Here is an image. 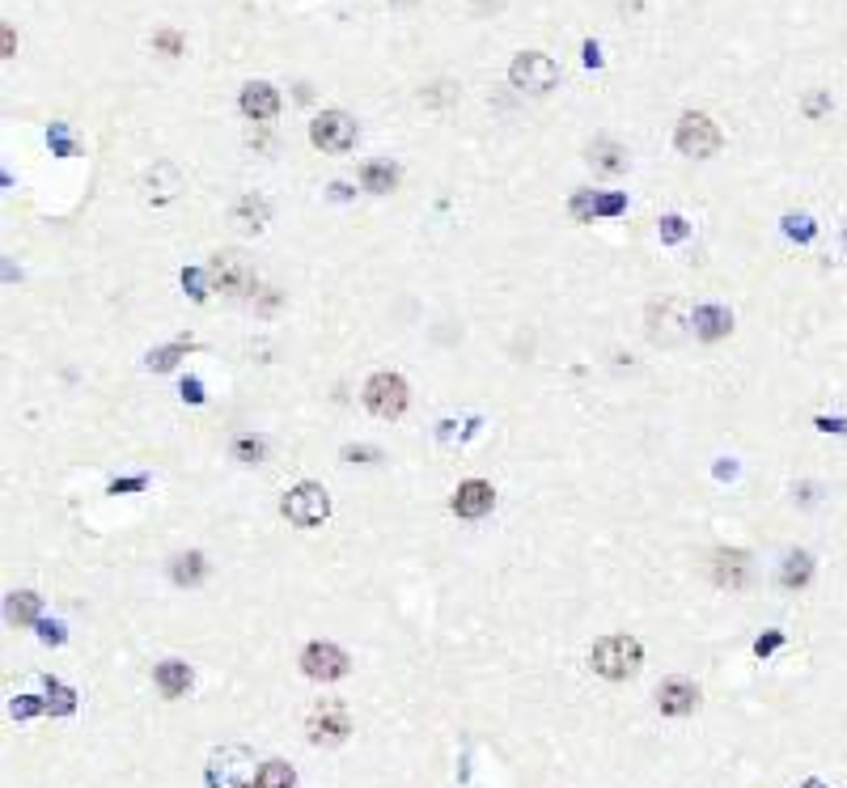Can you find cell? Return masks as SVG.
I'll list each match as a JSON object with an SVG mask.
<instances>
[{
    "label": "cell",
    "instance_id": "cell-24",
    "mask_svg": "<svg viewBox=\"0 0 847 788\" xmlns=\"http://www.w3.org/2000/svg\"><path fill=\"white\" fill-rule=\"evenodd\" d=\"M39 606H43V598L30 594V589H22V594L9 598V619L13 623H34V619H39Z\"/></svg>",
    "mask_w": 847,
    "mask_h": 788
},
{
    "label": "cell",
    "instance_id": "cell-15",
    "mask_svg": "<svg viewBox=\"0 0 847 788\" xmlns=\"http://www.w3.org/2000/svg\"><path fill=\"white\" fill-rule=\"evenodd\" d=\"M691 327H695L699 339H708V344H712V339H725L733 331V314L725 306H699L695 318H691Z\"/></svg>",
    "mask_w": 847,
    "mask_h": 788
},
{
    "label": "cell",
    "instance_id": "cell-9",
    "mask_svg": "<svg viewBox=\"0 0 847 788\" xmlns=\"http://www.w3.org/2000/svg\"><path fill=\"white\" fill-rule=\"evenodd\" d=\"M674 140H678V149L687 157H712L720 149V132H716V123L708 115H682Z\"/></svg>",
    "mask_w": 847,
    "mask_h": 788
},
{
    "label": "cell",
    "instance_id": "cell-20",
    "mask_svg": "<svg viewBox=\"0 0 847 788\" xmlns=\"http://www.w3.org/2000/svg\"><path fill=\"white\" fill-rule=\"evenodd\" d=\"M293 784H297L293 767H288L284 759H272V763H263L255 772V784H250V788H293Z\"/></svg>",
    "mask_w": 847,
    "mask_h": 788
},
{
    "label": "cell",
    "instance_id": "cell-34",
    "mask_svg": "<svg viewBox=\"0 0 847 788\" xmlns=\"http://www.w3.org/2000/svg\"><path fill=\"white\" fill-rule=\"evenodd\" d=\"M585 64H589V68H598V64H602V51H598V43H585Z\"/></svg>",
    "mask_w": 847,
    "mask_h": 788
},
{
    "label": "cell",
    "instance_id": "cell-29",
    "mask_svg": "<svg viewBox=\"0 0 847 788\" xmlns=\"http://www.w3.org/2000/svg\"><path fill=\"white\" fill-rule=\"evenodd\" d=\"M183 284L191 289V297H195V301H204V297H208V293H204V276H200V272H183Z\"/></svg>",
    "mask_w": 847,
    "mask_h": 788
},
{
    "label": "cell",
    "instance_id": "cell-23",
    "mask_svg": "<svg viewBox=\"0 0 847 788\" xmlns=\"http://www.w3.org/2000/svg\"><path fill=\"white\" fill-rule=\"evenodd\" d=\"M589 161H593V166H598V170H606V174H619V170H627V153H623L619 145H610V140H602V145H593Z\"/></svg>",
    "mask_w": 847,
    "mask_h": 788
},
{
    "label": "cell",
    "instance_id": "cell-28",
    "mask_svg": "<svg viewBox=\"0 0 847 788\" xmlns=\"http://www.w3.org/2000/svg\"><path fill=\"white\" fill-rule=\"evenodd\" d=\"M661 238L665 242H682V238H687V221H682V217H665L661 221Z\"/></svg>",
    "mask_w": 847,
    "mask_h": 788
},
{
    "label": "cell",
    "instance_id": "cell-13",
    "mask_svg": "<svg viewBox=\"0 0 847 788\" xmlns=\"http://www.w3.org/2000/svg\"><path fill=\"white\" fill-rule=\"evenodd\" d=\"M492 483H483V479H466L462 488L454 492V513L458 517H483V513H492Z\"/></svg>",
    "mask_w": 847,
    "mask_h": 788
},
{
    "label": "cell",
    "instance_id": "cell-27",
    "mask_svg": "<svg viewBox=\"0 0 847 788\" xmlns=\"http://www.w3.org/2000/svg\"><path fill=\"white\" fill-rule=\"evenodd\" d=\"M784 229H788V238H797V242H809V238H814V221H809V217H788Z\"/></svg>",
    "mask_w": 847,
    "mask_h": 788
},
{
    "label": "cell",
    "instance_id": "cell-4",
    "mask_svg": "<svg viewBox=\"0 0 847 788\" xmlns=\"http://www.w3.org/2000/svg\"><path fill=\"white\" fill-rule=\"evenodd\" d=\"M509 81L521 94H551L555 81H560V68H555V60L543 56V51H521L509 68Z\"/></svg>",
    "mask_w": 847,
    "mask_h": 788
},
{
    "label": "cell",
    "instance_id": "cell-12",
    "mask_svg": "<svg viewBox=\"0 0 847 788\" xmlns=\"http://www.w3.org/2000/svg\"><path fill=\"white\" fill-rule=\"evenodd\" d=\"M276 111H280V94L267 81H250L242 89V115L246 119L267 123V119H276Z\"/></svg>",
    "mask_w": 847,
    "mask_h": 788
},
{
    "label": "cell",
    "instance_id": "cell-26",
    "mask_svg": "<svg viewBox=\"0 0 847 788\" xmlns=\"http://www.w3.org/2000/svg\"><path fill=\"white\" fill-rule=\"evenodd\" d=\"M233 454H238L242 462H250V467H255V462L263 458V441H255V437H242L238 445H233Z\"/></svg>",
    "mask_w": 847,
    "mask_h": 788
},
{
    "label": "cell",
    "instance_id": "cell-30",
    "mask_svg": "<svg viewBox=\"0 0 847 788\" xmlns=\"http://www.w3.org/2000/svg\"><path fill=\"white\" fill-rule=\"evenodd\" d=\"M619 208H623V195H602V200H598V212H602V217H615Z\"/></svg>",
    "mask_w": 847,
    "mask_h": 788
},
{
    "label": "cell",
    "instance_id": "cell-2",
    "mask_svg": "<svg viewBox=\"0 0 847 788\" xmlns=\"http://www.w3.org/2000/svg\"><path fill=\"white\" fill-rule=\"evenodd\" d=\"M284 517H288L293 526H301V530L322 526V522L331 517V496H327V488H318V483H297V488L284 496Z\"/></svg>",
    "mask_w": 847,
    "mask_h": 788
},
{
    "label": "cell",
    "instance_id": "cell-21",
    "mask_svg": "<svg viewBox=\"0 0 847 788\" xmlns=\"http://www.w3.org/2000/svg\"><path fill=\"white\" fill-rule=\"evenodd\" d=\"M809 577H814V560H809L805 551H792L784 560V568H780V581L788 589H801V585H809Z\"/></svg>",
    "mask_w": 847,
    "mask_h": 788
},
{
    "label": "cell",
    "instance_id": "cell-8",
    "mask_svg": "<svg viewBox=\"0 0 847 788\" xmlns=\"http://www.w3.org/2000/svg\"><path fill=\"white\" fill-rule=\"evenodd\" d=\"M310 140L327 153H348L356 145V123L344 111H322L310 128Z\"/></svg>",
    "mask_w": 847,
    "mask_h": 788
},
{
    "label": "cell",
    "instance_id": "cell-7",
    "mask_svg": "<svg viewBox=\"0 0 847 788\" xmlns=\"http://www.w3.org/2000/svg\"><path fill=\"white\" fill-rule=\"evenodd\" d=\"M301 670H305V678H314V683H335V678L348 674V653L331 640H314V644H305V653H301Z\"/></svg>",
    "mask_w": 847,
    "mask_h": 788
},
{
    "label": "cell",
    "instance_id": "cell-14",
    "mask_svg": "<svg viewBox=\"0 0 847 788\" xmlns=\"http://www.w3.org/2000/svg\"><path fill=\"white\" fill-rule=\"evenodd\" d=\"M712 577H716V585H729V589L746 585V577H750V555L746 551H716L712 555Z\"/></svg>",
    "mask_w": 847,
    "mask_h": 788
},
{
    "label": "cell",
    "instance_id": "cell-16",
    "mask_svg": "<svg viewBox=\"0 0 847 788\" xmlns=\"http://www.w3.org/2000/svg\"><path fill=\"white\" fill-rule=\"evenodd\" d=\"M267 217H272V208H267V200H259V195H242L238 208H233V225H238L242 234H263Z\"/></svg>",
    "mask_w": 847,
    "mask_h": 788
},
{
    "label": "cell",
    "instance_id": "cell-11",
    "mask_svg": "<svg viewBox=\"0 0 847 788\" xmlns=\"http://www.w3.org/2000/svg\"><path fill=\"white\" fill-rule=\"evenodd\" d=\"M242 763H250V755L246 750H221V755L212 759V772H208V780H212V788H246V784H255V780H246V767Z\"/></svg>",
    "mask_w": 847,
    "mask_h": 788
},
{
    "label": "cell",
    "instance_id": "cell-10",
    "mask_svg": "<svg viewBox=\"0 0 847 788\" xmlns=\"http://www.w3.org/2000/svg\"><path fill=\"white\" fill-rule=\"evenodd\" d=\"M657 708L665 716H691L699 708V687L687 683V678H665L657 687Z\"/></svg>",
    "mask_w": 847,
    "mask_h": 788
},
{
    "label": "cell",
    "instance_id": "cell-33",
    "mask_svg": "<svg viewBox=\"0 0 847 788\" xmlns=\"http://www.w3.org/2000/svg\"><path fill=\"white\" fill-rule=\"evenodd\" d=\"M157 47H166L170 56H178V47H183V43H178V34H157Z\"/></svg>",
    "mask_w": 847,
    "mask_h": 788
},
{
    "label": "cell",
    "instance_id": "cell-19",
    "mask_svg": "<svg viewBox=\"0 0 847 788\" xmlns=\"http://www.w3.org/2000/svg\"><path fill=\"white\" fill-rule=\"evenodd\" d=\"M360 183H365V191H373V195H386V191H394V183H399V170H394L390 161H369V166L360 170Z\"/></svg>",
    "mask_w": 847,
    "mask_h": 788
},
{
    "label": "cell",
    "instance_id": "cell-3",
    "mask_svg": "<svg viewBox=\"0 0 847 788\" xmlns=\"http://www.w3.org/2000/svg\"><path fill=\"white\" fill-rule=\"evenodd\" d=\"M208 280L216 293L246 297L255 289V267H250L246 255H238V250H221V255H212V263H208Z\"/></svg>",
    "mask_w": 847,
    "mask_h": 788
},
{
    "label": "cell",
    "instance_id": "cell-25",
    "mask_svg": "<svg viewBox=\"0 0 847 788\" xmlns=\"http://www.w3.org/2000/svg\"><path fill=\"white\" fill-rule=\"evenodd\" d=\"M187 348H191V344H170V348H161V352H149V369H157V373L174 369V365L187 356Z\"/></svg>",
    "mask_w": 847,
    "mask_h": 788
},
{
    "label": "cell",
    "instance_id": "cell-18",
    "mask_svg": "<svg viewBox=\"0 0 847 788\" xmlns=\"http://www.w3.org/2000/svg\"><path fill=\"white\" fill-rule=\"evenodd\" d=\"M178 191H183V178H178V170H174V166H157V170L149 174V200H153V204L174 200Z\"/></svg>",
    "mask_w": 847,
    "mask_h": 788
},
{
    "label": "cell",
    "instance_id": "cell-6",
    "mask_svg": "<svg viewBox=\"0 0 847 788\" xmlns=\"http://www.w3.org/2000/svg\"><path fill=\"white\" fill-rule=\"evenodd\" d=\"M365 407L382 420L403 416L407 411V382L399 378V373H373L369 386H365Z\"/></svg>",
    "mask_w": 847,
    "mask_h": 788
},
{
    "label": "cell",
    "instance_id": "cell-35",
    "mask_svg": "<svg viewBox=\"0 0 847 788\" xmlns=\"http://www.w3.org/2000/svg\"><path fill=\"white\" fill-rule=\"evenodd\" d=\"M183 394H187L191 403H204V390H200V382H195V378H191V382L183 386Z\"/></svg>",
    "mask_w": 847,
    "mask_h": 788
},
{
    "label": "cell",
    "instance_id": "cell-5",
    "mask_svg": "<svg viewBox=\"0 0 847 788\" xmlns=\"http://www.w3.org/2000/svg\"><path fill=\"white\" fill-rule=\"evenodd\" d=\"M305 733H310L314 746H339L352 733V716L339 700H322L305 721Z\"/></svg>",
    "mask_w": 847,
    "mask_h": 788
},
{
    "label": "cell",
    "instance_id": "cell-17",
    "mask_svg": "<svg viewBox=\"0 0 847 788\" xmlns=\"http://www.w3.org/2000/svg\"><path fill=\"white\" fill-rule=\"evenodd\" d=\"M157 687H161V695L166 700H178V695H187V687H191V666L187 661H161L157 666Z\"/></svg>",
    "mask_w": 847,
    "mask_h": 788
},
{
    "label": "cell",
    "instance_id": "cell-1",
    "mask_svg": "<svg viewBox=\"0 0 847 788\" xmlns=\"http://www.w3.org/2000/svg\"><path fill=\"white\" fill-rule=\"evenodd\" d=\"M640 657H644V649L636 636H602L589 653V666H593V674L619 683V678H632L640 670Z\"/></svg>",
    "mask_w": 847,
    "mask_h": 788
},
{
    "label": "cell",
    "instance_id": "cell-31",
    "mask_svg": "<svg viewBox=\"0 0 847 788\" xmlns=\"http://www.w3.org/2000/svg\"><path fill=\"white\" fill-rule=\"evenodd\" d=\"M780 640H784V636H780V632H771V636H767V640H759V644H754V653H759V657H767V653H771V649H780Z\"/></svg>",
    "mask_w": 847,
    "mask_h": 788
},
{
    "label": "cell",
    "instance_id": "cell-22",
    "mask_svg": "<svg viewBox=\"0 0 847 788\" xmlns=\"http://www.w3.org/2000/svg\"><path fill=\"white\" fill-rule=\"evenodd\" d=\"M170 572H174L178 585H200L208 568H204V555H200V551H187V555H178Z\"/></svg>",
    "mask_w": 847,
    "mask_h": 788
},
{
    "label": "cell",
    "instance_id": "cell-32",
    "mask_svg": "<svg viewBox=\"0 0 847 788\" xmlns=\"http://www.w3.org/2000/svg\"><path fill=\"white\" fill-rule=\"evenodd\" d=\"M39 636H43V640H56V644H60V640H64V628H60V623H43V628H39Z\"/></svg>",
    "mask_w": 847,
    "mask_h": 788
},
{
    "label": "cell",
    "instance_id": "cell-36",
    "mask_svg": "<svg viewBox=\"0 0 847 788\" xmlns=\"http://www.w3.org/2000/svg\"><path fill=\"white\" fill-rule=\"evenodd\" d=\"M136 488H144V479H128V483H115V492H136Z\"/></svg>",
    "mask_w": 847,
    "mask_h": 788
}]
</instances>
